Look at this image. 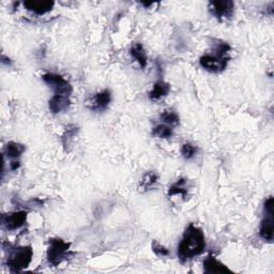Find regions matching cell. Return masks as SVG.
Segmentation results:
<instances>
[{
  "label": "cell",
  "instance_id": "1",
  "mask_svg": "<svg viewBox=\"0 0 274 274\" xmlns=\"http://www.w3.org/2000/svg\"><path fill=\"white\" fill-rule=\"evenodd\" d=\"M206 247V241L203 232L199 227L191 224L183 234L182 240L178 245V257L181 263L193 259L203 252Z\"/></svg>",
  "mask_w": 274,
  "mask_h": 274
},
{
  "label": "cell",
  "instance_id": "2",
  "mask_svg": "<svg viewBox=\"0 0 274 274\" xmlns=\"http://www.w3.org/2000/svg\"><path fill=\"white\" fill-rule=\"evenodd\" d=\"M232 47L226 42L219 41L215 43L214 55H203L200 57L199 63L200 66L206 69L207 71L212 73H220L224 71L229 61V57H227L228 52H231Z\"/></svg>",
  "mask_w": 274,
  "mask_h": 274
},
{
  "label": "cell",
  "instance_id": "3",
  "mask_svg": "<svg viewBox=\"0 0 274 274\" xmlns=\"http://www.w3.org/2000/svg\"><path fill=\"white\" fill-rule=\"evenodd\" d=\"M34 256V250L30 245L12 248L9 252L7 265L12 272H20L29 267Z\"/></svg>",
  "mask_w": 274,
  "mask_h": 274
},
{
  "label": "cell",
  "instance_id": "4",
  "mask_svg": "<svg viewBox=\"0 0 274 274\" xmlns=\"http://www.w3.org/2000/svg\"><path fill=\"white\" fill-rule=\"evenodd\" d=\"M71 243L66 242L60 238L49 239V245L47 248V261L50 266L57 267L60 265L68 256Z\"/></svg>",
  "mask_w": 274,
  "mask_h": 274
},
{
  "label": "cell",
  "instance_id": "5",
  "mask_svg": "<svg viewBox=\"0 0 274 274\" xmlns=\"http://www.w3.org/2000/svg\"><path fill=\"white\" fill-rule=\"evenodd\" d=\"M265 216L261 221L259 235L267 242L273 240V224H274V201L273 197L270 196L265 202L264 206Z\"/></svg>",
  "mask_w": 274,
  "mask_h": 274
},
{
  "label": "cell",
  "instance_id": "6",
  "mask_svg": "<svg viewBox=\"0 0 274 274\" xmlns=\"http://www.w3.org/2000/svg\"><path fill=\"white\" fill-rule=\"evenodd\" d=\"M42 79L55 90V94L71 95L72 87L70 82L61 75L55 73H46L42 76Z\"/></svg>",
  "mask_w": 274,
  "mask_h": 274
},
{
  "label": "cell",
  "instance_id": "7",
  "mask_svg": "<svg viewBox=\"0 0 274 274\" xmlns=\"http://www.w3.org/2000/svg\"><path fill=\"white\" fill-rule=\"evenodd\" d=\"M27 221V212L16 211L8 214H3L1 223L2 226L8 231H15L25 225Z\"/></svg>",
  "mask_w": 274,
  "mask_h": 274
},
{
  "label": "cell",
  "instance_id": "8",
  "mask_svg": "<svg viewBox=\"0 0 274 274\" xmlns=\"http://www.w3.org/2000/svg\"><path fill=\"white\" fill-rule=\"evenodd\" d=\"M209 11L218 20H224V18H231L234 12V2L233 1H211L209 3Z\"/></svg>",
  "mask_w": 274,
  "mask_h": 274
},
{
  "label": "cell",
  "instance_id": "9",
  "mask_svg": "<svg viewBox=\"0 0 274 274\" xmlns=\"http://www.w3.org/2000/svg\"><path fill=\"white\" fill-rule=\"evenodd\" d=\"M71 105L69 95L54 94V97L49 100V110L54 114H59L67 111Z\"/></svg>",
  "mask_w": 274,
  "mask_h": 274
},
{
  "label": "cell",
  "instance_id": "10",
  "mask_svg": "<svg viewBox=\"0 0 274 274\" xmlns=\"http://www.w3.org/2000/svg\"><path fill=\"white\" fill-rule=\"evenodd\" d=\"M112 101V94L108 90H103L97 93L90 102V108L92 111H104L110 105Z\"/></svg>",
  "mask_w": 274,
  "mask_h": 274
},
{
  "label": "cell",
  "instance_id": "11",
  "mask_svg": "<svg viewBox=\"0 0 274 274\" xmlns=\"http://www.w3.org/2000/svg\"><path fill=\"white\" fill-rule=\"evenodd\" d=\"M203 271L206 273H231L232 270L222 264L214 256H208L203 261Z\"/></svg>",
  "mask_w": 274,
  "mask_h": 274
},
{
  "label": "cell",
  "instance_id": "12",
  "mask_svg": "<svg viewBox=\"0 0 274 274\" xmlns=\"http://www.w3.org/2000/svg\"><path fill=\"white\" fill-rule=\"evenodd\" d=\"M25 8L34 12L38 15H43L47 13L54 7V2L52 1H26L24 2Z\"/></svg>",
  "mask_w": 274,
  "mask_h": 274
},
{
  "label": "cell",
  "instance_id": "13",
  "mask_svg": "<svg viewBox=\"0 0 274 274\" xmlns=\"http://www.w3.org/2000/svg\"><path fill=\"white\" fill-rule=\"evenodd\" d=\"M170 91V85L165 82L163 80L157 81L156 84L154 85V88L149 93V98L152 101H157L160 100L161 98L166 97V95L169 93Z\"/></svg>",
  "mask_w": 274,
  "mask_h": 274
},
{
  "label": "cell",
  "instance_id": "14",
  "mask_svg": "<svg viewBox=\"0 0 274 274\" xmlns=\"http://www.w3.org/2000/svg\"><path fill=\"white\" fill-rule=\"evenodd\" d=\"M130 53L134 60H136L138 62V65L141 66L142 69L146 68V66H147V55H146V52L142 44L139 43L133 44L130 49Z\"/></svg>",
  "mask_w": 274,
  "mask_h": 274
},
{
  "label": "cell",
  "instance_id": "15",
  "mask_svg": "<svg viewBox=\"0 0 274 274\" xmlns=\"http://www.w3.org/2000/svg\"><path fill=\"white\" fill-rule=\"evenodd\" d=\"M78 126L75 124H70L66 129L65 133L62 134L61 143L66 151H70V147H71L72 142L74 141V137L78 135Z\"/></svg>",
  "mask_w": 274,
  "mask_h": 274
},
{
  "label": "cell",
  "instance_id": "16",
  "mask_svg": "<svg viewBox=\"0 0 274 274\" xmlns=\"http://www.w3.org/2000/svg\"><path fill=\"white\" fill-rule=\"evenodd\" d=\"M186 183L187 180L184 179V178H180L179 180H178L176 183H174L173 186H171L168 190V196H175V195H179L183 198H186L188 196V189H186Z\"/></svg>",
  "mask_w": 274,
  "mask_h": 274
},
{
  "label": "cell",
  "instance_id": "17",
  "mask_svg": "<svg viewBox=\"0 0 274 274\" xmlns=\"http://www.w3.org/2000/svg\"><path fill=\"white\" fill-rule=\"evenodd\" d=\"M25 150H26V148H25L24 145L11 142L5 147V154L11 158H17L24 154Z\"/></svg>",
  "mask_w": 274,
  "mask_h": 274
},
{
  "label": "cell",
  "instance_id": "18",
  "mask_svg": "<svg viewBox=\"0 0 274 274\" xmlns=\"http://www.w3.org/2000/svg\"><path fill=\"white\" fill-rule=\"evenodd\" d=\"M161 120L163 121V122H165L166 124L170 125V126H177L178 124H179L180 122V119H179V116L178 115L173 112V111H165L161 114V116H160Z\"/></svg>",
  "mask_w": 274,
  "mask_h": 274
},
{
  "label": "cell",
  "instance_id": "19",
  "mask_svg": "<svg viewBox=\"0 0 274 274\" xmlns=\"http://www.w3.org/2000/svg\"><path fill=\"white\" fill-rule=\"evenodd\" d=\"M157 181V175L154 171H150V173H147L141 181V184H139V188L143 190H150L154 188L155 184Z\"/></svg>",
  "mask_w": 274,
  "mask_h": 274
},
{
  "label": "cell",
  "instance_id": "20",
  "mask_svg": "<svg viewBox=\"0 0 274 274\" xmlns=\"http://www.w3.org/2000/svg\"><path fill=\"white\" fill-rule=\"evenodd\" d=\"M152 134H154L155 136H157L160 138H170L171 136H173L174 132L170 126H167L165 124H158L154 127V130H152Z\"/></svg>",
  "mask_w": 274,
  "mask_h": 274
},
{
  "label": "cell",
  "instance_id": "21",
  "mask_svg": "<svg viewBox=\"0 0 274 274\" xmlns=\"http://www.w3.org/2000/svg\"><path fill=\"white\" fill-rule=\"evenodd\" d=\"M197 152V147H195L194 145L187 143L182 146L181 148V154L183 156L184 158H187V160H190V158H192Z\"/></svg>",
  "mask_w": 274,
  "mask_h": 274
},
{
  "label": "cell",
  "instance_id": "22",
  "mask_svg": "<svg viewBox=\"0 0 274 274\" xmlns=\"http://www.w3.org/2000/svg\"><path fill=\"white\" fill-rule=\"evenodd\" d=\"M152 251H154L155 254L160 257H165L169 255V251L167 250V248L161 245L160 243H157V242H154V243H152Z\"/></svg>",
  "mask_w": 274,
  "mask_h": 274
},
{
  "label": "cell",
  "instance_id": "23",
  "mask_svg": "<svg viewBox=\"0 0 274 274\" xmlns=\"http://www.w3.org/2000/svg\"><path fill=\"white\" fill-rule=\"evenodd\" d=\"M20 166H21V164L18 161H13L11 163V169L12 170H16V169L20 168Z\"/></svg>",
  "mask_w": 274,
  "mask_h": 274
},
{
  "label": "cell",
  "instance_id": "24",
  "mask_svg": "<svg viewBox=\"0 0 274 274\" xmlns=\"http://www.w3.org/2000/svg\"><path fill=\"white\" fill-rule=\"evenodd\" d=\"M2 63H8V65H10L11 61H10L9 58H5L4 56H2Z\"/></svg>",
  "mask_w": 274,
  "mask_h": 274
}]
</instances>
